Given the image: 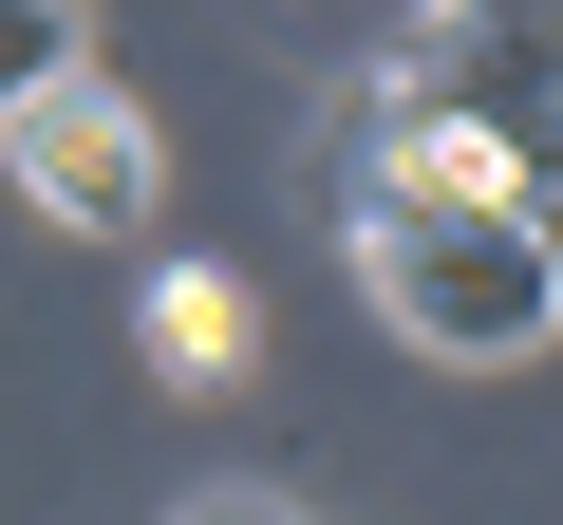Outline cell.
Masks as SVG:
<instances>
[{"label": "cell", "mask_w": 563, "mask_h": 525, "mask_svg": "<svg viewBox=\"0 0 563 525\" xmlns=\"http://www.w3.org/2000/svg\"><path fill=\"white\" fill-rule=\"evenodd\" d=\"M244 357H263V301L225 282V262H151V376L169 394H225Z\"/></svg>", "instance_id": "277c9868"}, {"label": "cell", "mask_w": 563, "mask_h": 525, "mask_svg": "<svg viewBox=\"0 0 563 525\" xmlns=\"http://www.w3.org/2000/svg\"><path fill=\"white\" fill-rule=\"evenodd\" d=\"M169 525H301V506H263V488H207V506H169Z\"/></svg>", "instance_id": "8992f818"}, {"label": "cell", "mask_w": 563, "mask_h": 525, "mask_svg": "<svg viewBox=\"0 0 563 525\" xmlns=\"http://www.w3.org/2000/svg\"><path fill=\"white\" fill-rule=\"evenodd\" d=\"M20 76H95V38H76V0H20Z\"/></svg>", "instance_id": "5b68a950"}, {"label": "cell", "mask_w": 563, "mask_h": 525, "mask_svg": "<svg viewBox=\"0 0 563 525\" xmlns=\"http://www.w3.org/2000/svg\"><path fill=\"white\" fill-rule=\"evenodd\" d=\"M544 225H563V206H544Z\"/></svg>", "instance_id": "52a82bcc"}, {"label": "cell", "mask_w": 563, "mask_h": 525, "mask_svg": "<svg viewBox=\"0 0 563 525\" xmlns=\"http://www.w3.org/2000/svg\"><path fill=\"white\" fill-rule=\"evenodd\" d=\"M413 57L507 132V169L563 206V20H413Z\"/></svg>", "instance_id": "3957f363"}, {"label": "cell", "mask_w": 563, "mask_h": 525, "mask_svg": "<svg viewBox=\"0 0 563 525\" xmlns=\"http://www.w3.org/2000/svg\"><path fill=\"white\" fill-rule=\"evenodd\" d=\"M339 225H357V301H376L413 357L507 376V357L563 338V225H544L526 188H488V206H451V188H357Z\"/></svg>", "instance_id": "6da1fadb"}, {"label": "cell", "mask_w": 563, "mask_h": 525, "mask_svg": "<svg viewBox=\"0 0 563 525\" xmlns=\"http://www.w3.org/2000/svg\"><path fill=\"white\" fill-rule=\"evenodd\" d=\"M0 169H20V206L38 225H151V132H132V94L113 76H20V113H0Z\"/></svg>", "instance_id": "7a4b0ae2"}]
</instances>
